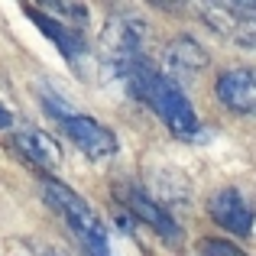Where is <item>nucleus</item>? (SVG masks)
I'll list each match as a JSON object with an SVG mask.
<instances>
[{"mask_svg": "<svg viewBox=\"0 0 256 256\" xmlns=\"http://www.w3.org/2000/svg\"><path fill=\"white\" fill-rule=\"evenodd\" d=\"M114 72L120 75V82H124V88L133 98L146 100L159 114V120L169 126L175 136H182V140L198 136V114H194L192 100L185 98V91L178 88V82H172L166 72L150 65L143 56L114 65Z\"/></svg>", "mask_w": 256, "mask_h": 256, "instance_id": "1", "label": "nucleus"}, {"mask_svg": "<svg viewBox=\"0 0 256 256\" xmlns=\"http://www.w3.org/2000/svg\"><path fill=\"white\" fill-rule=\"evenodd\" d=\"M42 192L46 201L68 220V227L78 234V240L84 244L88 256H114L110 250V240H107V230L100 224V218L91 211V204L82 198L78 192H72L68 185H62L58 178H46L42 182Z\"/></svg>", "mask_w": 256, "mask_h": 256, "instance_id": "2", "label": "nucleus"}, {"mask_svg": "<svg viewBox=\"0 0 256 256\" xmlns=\"http://www.w3.org/2000/svg\"><path fill=\"white\" fill-rule=\"evenodd\" d=\"M42 107L58 120V124H62V130L68 133V140L84 152V156L107 159V156L117 152V136H114L107 126H100L94 117L72 110V104L58 91H52V88H49V91H42Z\"/></svg>", "mask_w": 256, "mask_h": 256, "instance_id": "3", "label": "nucleus"}, {"mask_svg": "<svg viewBox=\"0 0 256 256\" xmlns=\"http://www.w3.org/2000/svg\"><path fill=\"white\" fill-rule=\"evenodd\" d=\"M117 194H120V201L126 204L130 218H136V220H143V224H150L152 230L162 237V244H169V246H182V240H185L182 227L175 224L172 214L166 211V208H159L146 192H140V188L126 185V188H117Z\"/></svg>", "mask_w": 256, "mask_h": 256, "instance_id": "4", "label": "nucleus"}, {"mask_svg": "<svg viewBox=\"0 0 256 256\" xmlns=\"http://www.w3.org/2000/svg\"><path fill=\"white\" fill-rule=\"evenodd\" d=\"M204 20L240 46H253L256 39V6L253 4H204L201 6Z\"/></svg>", "mask_w": 256, "mask_h": 256, "instance_id": "5", "label": "nucleus"}, {"mask_svg": "<svg viewBox=\"0 0 256 256\" xmlns=\"http://www.w3.org/2000/svg\"><path fill=\"white\" fill-rule=\"evenodd\" d=\"M143 39H146V23L140 16H114L104 30V52L110 56L114 65L130 62L143 56Z\"/></svg>", "mask_w": 256, "mask_h": 256, "instance_id": "6", "label": "nucleus"}, {"mask_svg": "<svg viewBox=\"0 0 256 256\" xmlns=\"http://www.w3.org/2000/svg\"><path fill=\"white\" fill-rule=\"evenodd\" d=\"M218 100L234 114H253L256 107V78L250 68H227L214 82Z\"/></svg>", "mask_w": 256, "mask_h": 256, "instance_id": "7", "label": "nucleus"}, {"mask_svg": "<svg viewBox=\"0 0 256 256\" xmlns=\"http://www.w3.org/2000/svg\"><path fill=\"white\" fill-rule=\"evenodd\" d=\"M211 218L218 227L237 234V237H250L253 234V211L234 188H224V192H218L211 198Z\"/></svg>", "mask_w": 256, "mask_h": 256, "instance_id": "8", "label": "nucleus"}, {"mask_svg": "<svg viewBox=\"0 0 256 256\" xmlns=\"http://www.w3.org/2000/svg\"><path fill=\"white\" fill-rule=\"evenodd\" d=\"M23 13H26V16H30L36 26H39V30L46 32V36L52 39V42H56V49L62 52V56L68 58L72 65H75V62H84L88 46H84L82 32H75V26L62 23V20H56V16H46L42 10H36V6H30V4L23 6Z\"/></svg>", "mask_w": 256, "mask_h": 256, "instance_id": "9", "label": "nucleus"}, {"mask_svg": "<svg viewBox=\"0 0 256 256\" xmlns=\"http://www.w3.org/2000/svg\"><path fill=\"white\" fill-rule=\"evenodd\" d=\"M16 150L23 152L32 166H39V169H46V172L58 169V162H62V150H58V143L49 136V133H42V130L16 133Z\"/></svg>", "mask_w": 256, "mask_h": 256, "instance_id": "10", "label": "nucleus"}, {"mask_svg": "<svg viewBox=\"0 0 256 256\" xmlns=\"http://www.w3.org/2000/svg\"><path fill=\"white\" fill-rule=\"evenodd\" d=\"M166 65L172 72H178V75H194V72H201L208 65V52L192 36H178L166 49Z\"/></svg>", "mask_w": 256, "mask_h": 256, "instance_id": "11", "label": "nucleus"}, {"mask_svg": "<svg viewBox=\"0 0 256 256\" xmlns=\"http://www.w3.org/2000/svg\"><path fill=\"white\" fill-rule=\"evenodd\" d=\"M198 256H246L240 246H234L230 240H218V237H204L198 244Z\"/></svg>", "mask_w": 256, "mask_h": 256, "instance_id": "12", "label": "nucleus"}, {"mask_svg": "<svg viewBox=\"0 0 256 256\" xmlns=\"http://www.w3.org/2000/svg\"><path fill=\"white\" fill-rule=\"evenodd\" d=\"M46 10H49V13H68V20H78V23L88 20V10L82 4H62V0H52V4H46Z\"/></svg>", "mask_w": 256, "mask_h": 256, "instance_id": "13", "label": "nucleus"}, {"mask_svg": "<svg viewBox=\"0 0 256 256\" xmlns=\"http://www.w3.org/2000/svg\"><path fill=\"white\" fill-rule=\"evenodd\" d=\"M10 124H13V114L6 110L4 104H0V130H6V126H10Z\"/></svg>", "mask_w": 256, "mask_h": 256, "instance_id": "14", "label": "nucleus"}]
</instances>
